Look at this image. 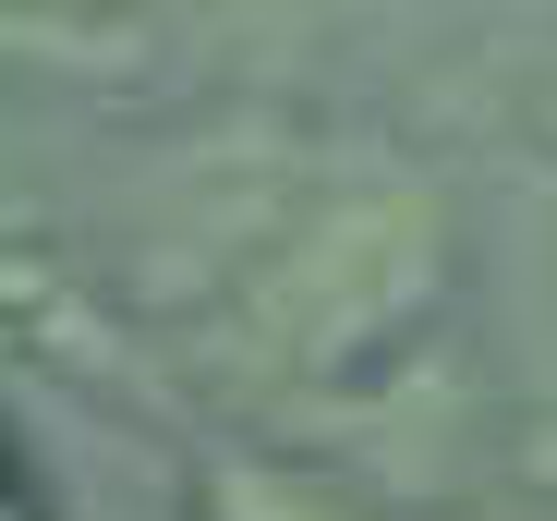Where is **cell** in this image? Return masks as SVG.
<instances>
[{
	"label": "cell",
	"instance_id": "1",
	"mask_svg": "<svg viewBox=\"0 0 557 521\" xmlns=\"http://www.w3.org/2000/svg\"><path fill=\"white\" fill-rule=\"evenodd\" d=\"M219 521H351V509L315 497V485H292V473H231L219 485Z\"/></svg>",
	"mask_w": 557,
	"mask_h": 521
}]
</instances>
